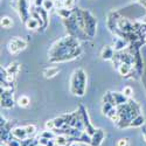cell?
<instances>
[{
  "label": "cell",
  "mask_w": 146,
  "mask_h": 146,
  "mask_svg": "<svg viewBox=\"0 0 146 146\" xmlns=\"http://www.w3.org/2000/svg\"><path fill=\"white\" fill-rule=\"evenodd\" d=\"M83 12V19H84V27H86V34L89 35L90 38L94 36L95 29H96V19L90 14L88 11H82Z\"/></svg>",
  "instance_id": "obj_1"
},
{
  "label": "cell",
  "mask_w": 146,
  "mask_h": 146,
  "mask_svg": "<svg viewBox=\"0 0 146 146\" xmlns=\"http://www.w3.org/2000/svg\"><path fill=\"white\" fill-rule=\"evenodd\" d=\"M56 13H57V15H58L61 19L66 20V19H69V18L72 15V13H74V9L67 8V7H61V8H58V9L56 11Z\"/></svg>",
  "instance_id": "obj_2"
},
{
  "label": "cell",
  "mask_w": 146,
  "mask_h": 146,
  "mask_svg": "<svg viewBox=\"0 0 146 146\" xmlns=\"http://www.w3.org/2000/svg\"><path fill=\"white\" fill-rule=\"evenodd\" d=\"M25 25H26V27H27L28 29H36L39 26H41V25H40V22L36 20L35 18H33V17H29V18L26 20Z\"/></svg>",
  "instance_id": "obj_3"
},
{
  "label": "cell",
  "mask_w": 146,
  "mask_h": 146,
  "mask_svg": "<svg viewBox=\"0 0 146 146\" xmlns=\"http://www.w3.org/2000/svg\"><path fill=\"white\" fill-rule=\"evenodd\" d=\"M58 71H60L58 68L50 67V68H47V69L43 70V75H44L46 78H52V77H54V76H56L58 74Z\"/></svg>",
  "instance_id": "obj_4"
},
{
  "label": "cell",
  "mask_w": 146,
  "mask_h": 146,
  "mask_svg": "<svg viewBox=\"0 0 146 146\" xmlns=\"http://www.w3.org/2000/svg\"><path fill=\"white\" fill-rule=\"evenodd\" d=\"M101 56H102V58H104V60H110V58H112V57H113V50H112V48H111L110 46H105V47L103 48L102 53H101Z\"/></svg>",
  "instance_id": "obj_5"
},
{
  "label": "cell",
  "mask_w": 146,
  "mask_h": 146,
  "mask_svg": "<svg viewBox=\"0 0 146 146\" xmlns=\"http://www.w3.org/2000/svg\"><path fill=\"white\" fill-rule=\"evenodd\" d=\"M13 136L14 137H17V138H25L26 136H27V132H26V130H25V127H17V129H14L13 130Z\"/></svg>",
  "instance_id": "obj_6"
},
{
  "label": "cell",
  "mask_w": 146,
  "mask_h": 146,
  "mask_svg": "<svg viewBox=\"0 0 146 146\" xmlns=\"http://www.w3.org/2000/svg\"><path fill=\"white\" fill-rule=\"evenodd\" d=\"M130 70H131V67L129 63H120L118 67V71L120 72V75H123V76L127 75L130 72Z\"/></svg>",
  "instance_id": "obj_7"
},
{
  "label": "cell",
  "mask_w": 146,
  "mask_h": 146,
  "mask_svg": "<svg viewBox=\"0 0 146 146\" xmlns=\"http://www.w3.org/2000/svg\"><path fill=\"white\" fill-rule=\"evenodd\" d=\"M113 42H115V49H116V50L123 49V48L125 47V44H126V42L124 41V39H120V38L113 39Z\"/></svg>",
  "instance_id": "obj_8"
},
{
  "label": "cell",
  "mask_w": 146,
  "mask_h": 146,
  "mask_svg": "<svg viewBox=\"0 0 146 146\" xmlns=\"http://www.w3.org/2000/svg\"><path fill=\"white\" fill-rule=\"evenodd\" d=\"M13 43H15L19 48H20V50H22V49H25L26 48V46H27V43H26V41L25 40H22V39H20V38H14V39H12L11 40Z\"/></svg>",
  "instance_id": "obj_9"
},
{
  "label": "cell",
  "mask_w": 146,
  "mask_h": 146,
  "mask_svg": "<svg viewBox=\"0 0 146 146\" xmlns=\"http://www.w3.org/2000/svg\"><path fill=\"white\" fill-rule=\"evenodd\" d=\"M12 26H13V21H12L11 18H8V17L1 18V27H3V28L8 29V28L12 27Z\"/></svg>",
  "instance_id": "obj_10"
},
{
  "label": "cell",
  "mask_w": 146,
  "mask_h": 146,
  "mask_svg": "<svg viewBox=\"0 0 146 146\" xmlns=\"http://www.w3.org/2000/svg\"><path fill=\"white\" fill-rule=\"evenodd\" d=\"M42 7L49 12L50 9L55 8V0H43V4H42Z\"/></svg>",
  "instance_id": "obj_11"
},
{
  "label": "cell",
  "mask_w": 146,
  "mask_h": 146,
  "mask_svg": "<svg viewBox=\"0 0 146 146\" xmlns=\"http://www.w3.org/2000/svg\"><path fill=\"white\" fill-rule=\"evenodd\" d=\"M29 103H31V101H29V98L27 96H21L20 98L18 100V104L21 106V108H26V106H28L29 105Z\"/></svg>",
  "instance_id": "obj_12"
},
{
  "label": "cell",
  "mask_w": 146,
  "mask_h": 146,
  "mask_svg": "<svg viewBox=\"0 0 146 146\" xmlns=\"http://www.w3.org/2000/svg\"><path fill=\"white\" fill-rule=\"evenodd\" d=\"M18 70H19V64L18 63H11L7 68H6V71L8 72V74H13V75H15L17 72H18Z\"/></svg>",
  "instance_id": "obj_13"
},
{
  "label": "cell",
  "mask_w": 146,
  "mask_h": 146,
  "mask_svg": "<svg viewBox=\"0 0 146 146\" xmlns=\"http://www.w3.org/2000/svg\"><path fill=\"white\" fill-rule=\"evenodd\" d=\"M7 48H8V52H9L11 54H18V53L20 52V48H19L15 43L12 42V41H9V42H8Z\"/></svg>",
  "instance_id": "obj_14"
},
{
  "label": "cell",
  "mask_w": 146,
  "mask_h": 146,
  "mask_svg": "<svg viewBox=\"0 0 146 146\" xmlns=\"http://www.w3.org/2000/svg\"><path fill=\"white\" fill-rule=\"evenodd\" d=\"M54 121H55V127H58V129H61L64 124H67V121H66V118H64V117L55 118Z\"/></svg>",
  "instance_id": "obj_15"
},
{
  "label": "cell",
  "mask_w": 146,
  "mask_h": 146,
  "mask_svg": "<svg viewBox=\"0 0 146 146\" xmlns=\"http://www.w3.org/2000/svg\"><path fill=\"white\" fill-rule=\"evenodd\" d=\"M143 124H144V118L141 116H137V118L132 123H130V126H140Z\"/></svg>",
  "instance_id": "obj_16"
},
{
  "label": "cell",
  "mask_w": 146,
  "mask_h": 146,
  "mask_svg": "<svg viewBox=\"0 0 146 146\" xmlns=\"http://www.w3.org/2000/svg\"><path fill=\"white\" fill-rule=\"evenodd\" d=\"M55 144L58 145V146H63V145L67 144V138H66L64 136H58V137H56V139H55Z\"/></svg>",
  "instance_id": "obj_17"
},
{
  "label": "cell",
  "mask_w": 146,
  "mask_h": 146,
  "mask_svg": "<svg viewBox=\"0 0 146 146\" xmlns=\"http://www.w3.org/2000/svg\"><path fill=\"white\" fill-rule=\"evenodd\" d=\"M1 104L4 108H11V106H13V100L12 98H1Z\"/></svg>",
  "instance_id": "obj_18"
},
{
  "label": "cell",
  "mask_w": 146,
  "mask_h": 146,
  "mask_svg": "<svg viewBox=\"0 0 146 146\" xmlns=\"http://www.w3.org/2000/svg\"><path fill=\"white\" fill-rule=\"evenodd\" d=\"M132 94H133V89L131 88V87H125L124 89H123V95L125 96V97H130V96H132Z\"/></svg>",
  "instance_id": "obj_19"
},
{
  "label": "cell",
  "mask_w": 146,
  "mask_h": 146,
  "mask_svg": "<svg viewBox=\"0 0 146 146\" xmlns=\"http://www.w3.org/2000/svg\"><path fill=\"white\" fill-rule=\"evenodd\" d=\"M25 130L27 132V136L35 133V126L34 125H27V126H25Z\"/></svg>",
  "instance_id": "obj_20"
},
{
  "label": "cell",
  "mask_w": 146,
  "mask_h": 146,
  "mask_svg": "<svg viewBox=\"0 0 146 146\" xmlns=\"http://www.w3.org/2000/svg\"><path fill=\"white\" fill-rule=\"evenodd\" d=\"M46 127L49 129V130H54L55 129V121H54V119L46 121Z\"/></svg>",
  "instance_id": "obj_21"
},
{
  "label": "cell",
  "mask_w": 146,
  "mask_h": 146,
  "mask_svg": "<svg viewBox=\"0 0 146 146\" xmlns=\"http://www.w3.org/2000/svg\"><path fill=\"white\" fill-rule=\"evenodd\" d=\"M127 145H129L127 139H119L117 143V146H127Z\"/></svg>",
  "instance_id": "obj_22"
},
{
  "label": "cell",
  "mask_w": 146,
  "mask_h": 146,
  "mask_svg": "<svg viewBox=\"0 0 146 146\" xmlns=\"http://www.w3.org/2000/svg\"><path fill=\"white\" fill-rule=\"evenodd\" d=\"M42 137H43V138H48V139H49V138H53V137H54V135H53L52 132H49V131H46V132H43V133H42Z\"/></svg>",
  "instance_id": "obj_23"
},
{
  "label": "cell",
  "mask_w": 146,
  "mask_h": 146,
  "mask_svg": "<svg viewBox=\"0 0 146 146\" xmlns=\"http://www.w3.org/2000/svg\"><path fill=\"white\" fill-rule=\"evenodd\" d=\"M70 146H80V145H78V144H77V143H72V144H71V145H70Z\"/></svg>",
  "instance_id": "obj_24"
},
{
  "label": "cell",
  "mask_w": 146,
  "mask_h": 146,
  "mask_svg": "<svg viewBox=\"0 0 146 146\" xmlns=\"http://www.w3.org/2000/svg\"><path fill=\"white\" fill-rule=\"evenodd\" d=\"M144 138H145V140H146V130H144Z\"/></svg>",
  "instance_id": "obj_25"
},
{
  "label": "cell",
  "mask_w": 146,
  "mask_h": 146,
  "mask_svg": "<svg viewBox=\"0 0 146 146\" xmlns=\"http://www.w3.org/2000/svg\"><path fill=\"white\" fill-rule=\"evenodd\" d=\"M39 146H44V145H39Z\"/></svg>",
  "instance_id": "obj_26"
}]
</instances>
